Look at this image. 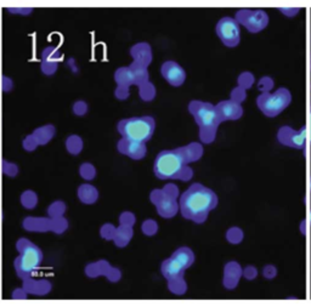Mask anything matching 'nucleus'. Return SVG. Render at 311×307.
<instances>
[{
	"instance_id": "35",
	"label": "nucleus",
	"mask_w": 311,
	"mask_h": 307,
	"mask_svg": "<svg viewBox=\"0 0 311 307\" xmlns=\"http://www.w3.org/2000/svg\"><path fill=\"white\" fill-rule=\"evenodd\" d=\"M54 220V228H52V232L56 233V235H62L66 230L68 228V221L65 217H57Z\"/></svg>"
},
{
	"instance_id": "17",
	"label": "nucleus",
	"mask_w": 311,
	"mask_h": 307,
	"mask_svg": "<svg viewBox=\"0 0 311 307\" xmlns=\"http://www.w3.org/2000/svg\"><path fill=\"white\" fill-rule=\"evenodd\" d=\"M242 267L238 262L230 261L224 267V278L223 285L225 289L233 290L238 285L242 278Z\"/></svg>"
},
{
	"instance_id": "28",
	"label": "nucleus",
	"mask_w": 311,
	"mask_h": 307,
	"mask_svg": "<svg viewBox=\"0 0 311 307\" xmlns=\"http://www.w3.org/2000/svg\"><path fill=\"white\" fill-rule=\"evenodd\" d=\"M66 209H67V206H66L65 202L55 201L54 203L50 204L49 208H47V214H49V217H51V219L63 217Z\"/></svg>"
},
{
	"instance_id": "27",
	"label": "nucleus",
	"mask_w": 311,
	"mask_h": 307,
	"mask_svg": "<svg viewBox=\"0 0 311 307\" xmlns=\"http://www.w3.org/2000/svg\"><path fill=\"white\" fill-rule=\"evenodd\" d=\"M20 202L21 204H22L23 208L32 210V209L36 208L37 204H38V194L31 190L25 191V192L21 194Z\"/></svg>"
},
{
	"instance_id": "44",
	"label": "nucleus",
	"mask_w": 311,
	"mask_h": 307,
	"mask_svg": "<svg viewBox=\"0 0 311 307\" xmlns=\"http://www.w3.org/2000/svg\"><path fill=\"white\" fill-rule=\"evenodd\" d=\"M10 14L16 15H30L33 12V7H9Z\"/></svg>"
},
{
	"instance_id": "50",
	"label": "nucleus",
	"mask_w": 311,
	"mask_h": 307,
	"mask_svg": "<svg viewBox=\"0 0 311 307\" xmlns=\"http://www.w3.org/2000/svg\"><path fill=\"white\" fill-rule=\"evenodd\" d=\"M310 117H311V113H310Z\"/></svg>"
},
{
	"instance_id": "40",
	"label": "nucleus",
	"mask_w": 311,
	"mask_h": 307,
	"mask_svg": "<svg viewBox=\"0 0 311 307\" xmlns=\"http://www.w3.org/2000/svg\"><path fill=\"white\" fill-rule=\"evenodd\" d=\"M273 88V80L270 77H263L258 83V89L262 93H270L271 89Z\"/></svg>"
},
{
	"instance_id": "31",
	"label": "nucleus",
	"mask_w": 311,
	"mask_h": 307,
	"mask_svg": "<svg viewBox=\"0 0 311 307\" xmlns=\"http://www.w3.org/2000/svg\"><path fill=\"white\" fill-rule=\"evenodd\" d=\"M243 231L238 227H231L230 230L226 232V239L231 244H239L243 240Z\"/></svg>"
},
{
	"instance_id": "42",
	"label": "nucleus",
	"mask_w": 311,
	"mask_h": 307,
	"mask_svg": "<svg viewBox=\"0 0 311 307\" xmlns=\"http://www.w3.org/2000/svg\"><path fill=\"white\" fill-rule=\"evenodd\" d=\"M242 277L246 278L247 280H254L258 277V270L254 266H247L246 269L242 270Z\"/></svg>"
},
{
	"instance_id": "16",
	"label": "nucleus",
	"mask_w": 311,
	"mask_h": 307,
	"mask_svg": "<svg viewBox=\"0 0 311 307\" xmlns=\"http://www.w3.org/2000/svg\"><path fill=\"white\" fill-rule=\"evenodd\" d=\"M61 60V52L55 46H47L41 52L40 69L45 75H52L59 68V62Z\"/></svg>"
},
{
	"instance_id": "29",
	"label": "nucleus",
	"mask_w": 311,
	"mask_h": 307,
	"mask_svg": "<svg viewBox=\"0 0 311 307\" xmlns=\"http://www.w3.org/2000/svg\"><path fill=\"white\" fill-rule=\"evenodd\" d=\"M168 289L174 295H184L187 291V284L184 278H179V279L170 280L168 282Z\"/></svg>"
},
{
	"instance_id": "33",
	"label": "nucleus",
	"mask_w": 311,
	"mask_h": 307,
	"mask_svg": "<svg viewBox=\"0 0 311 307\" xmlns=\"http://www.w3.org/2000/svg\"><path fill=\"white\" fill-rule=\"evenodd\" d=\"M253 84H254V77H253L252 73L244 72L238 77V86L244 89V90L252 88Z\"/></svg>"
},
{
	"instance_id": "32",
	"label": "nucleus",
	"mask_w": 311,
	"mask_h": 307,
	"mask_svg": "<svg viewBox=\"0 0 311 307\" xmlns=\"http://www.w3.org/2000/svg\"><path fill=\"white\" fill-rule=\"evenodd\" d=\"M1 169H2V172L9 177L17 176L18 171H20V169H18V167L15 164V163L5 161V159L1 163Z\"/></svg>"
},
{
	"instance_id": "26",
	"label": "nucleus",
	"mask_w": 311,
	"mask_h": 307,
	"mask_svg": "<svg viewBox=\"0 0 311 307\" xmlns=\"http://www.w3.org/2000/svg\"><path fill=\"white\" fill-rule=\"evenodd\" d=\"M84 142L83 138L78 135H71L68 136V138L66 140V148H67L68 153H71L72 156H78L80 154V152L83 151Z\"/></svg>"
},
{
	"instance_id": "14",
	"label": "nucleus",
	"mask_w": 311,
	"mask_h": 307,
	"mask_svg": "<svg viewBox=\"0 0 311 307\" xmlns=\"http://www.w3.org/2000/svg\"><path fill=\"white\" fill-rule=\"evenodd\" d=\"M117 149L120 154L129 157L134 161H141L145 158L147 153L146 143L138 142V141L128 140V138H120L117 143Z\"/></svg>"
},
{
	"instance_id": "41",
	"label": "nucleus",
	"mask_w": 311,
	"mask_h": 307,
	"mask_svg": "<svg viewBox=\"0 0 311 307\" xmlns=\"http://www.w3.org/2000/svg\"><path fill=\"white\" fill-rule=\"evenodd\" d=\"M244 99H246V90H244V89L239 88V86L233 89V93H231V100H233V101L241 103Z\"/></svg>"
},
{
	"instance_id": "30",
	"label": "nucleus",
	"mask_w": 311,
	"mask_h": 307,
	"mask_svg": "<svg viewBox=\"0 0 311 307\" xmlns=\"http://www.w3.org/2000/svg\"><path fill=\"white\" fill-rule=\"evenodd\" d=\"M79 175L86 181H93L96 177V168L91 163H83L79 167Z\"/></svg>"
},
{
	"instance_id": "45",
	"label": "nucleus",
	"mask_w": 311,
	"mask_h": 307,
	"mask_svg": "<svg viewBox=\"0 0 311 307\" xmlns=\"http://www.w3.org/2000/svg\"><path fill=\"white\" fill-rule=\"evenodd\" d=\"M1 88H2V91H5V93L11 91L12 88H14V81H12L11 78L4 75L1 79Z\"/></svg>"
},
{
	"instance_id": "8",
	"label": "nucleus",
	"mask_w": 311,
	"mask_h": 307,
	"mask_svg": "<svg viewBox=\"0 0 311 307\" xmlns=\"http://www.w3.org/2000/svg\"><path fill=\"white\" fill-rule=\"evenodd\" d=\"M234 20L250 33H259L269 25V15L264 10L241 9L236 12Z\"/></svg>"
},
{
	"instance_id": "19",
	"label": "nucleus",
	"mask_w": 311,
	"mask_h": 307,
	"mask_svg": "<svg viewBox=\"0 0 311 307\" xmlns=\"http://www.w3.org/2000/svg\"><path fill=\"white\" fill-rule=\"evenodd\" d=\"M22 288L31 295L44 296L51 291V283L46 279H33V278H26L23 279Z\"/></svg>"
},
{
	"instance_id": "11",
	"label": "nucleus",
	"mask_w": 311,
	"mask_h": 307,
	"mask_svg": "<svg viewBox=\"0 0 311 307\" xmlns=\"http://www.w3.org/2000/svg\"><path fill=\"white\" fill-rule=\"evenodd\" d=\"M85 274L89 278H96L100 275H105L110 282L117 283L122 278V272L116 267H112L106 260H100L97 262L89 264L85 267Z\"/></svg>"
},
{
	"instance_id": "1",
	"label": "nucleus",
	"mask_w": 311,
	"mask_h": 307,
	"mask_svg": "<svg viewBox=\"0 0 311 307\" xmlns=\"http://www.w3.org/2000/svg\"><path fill=\"white\" fill-rule=\"evenodd\" d=\"M203 146L198 142L162 151L156 157L154 171L159 180H180L186 182L194 176V170L189 167L202 158Z\"/></svg>"
},
{
	"instance_id": "39",
	"label": "nucleus",
	"mask_w": 311,
	"mask_h": 307,
	"mask_svg": "<svg viewBox=\"0 0 311 307\" xmlns=\"http://www.w3.org/2000/svg\"><path fill=\"white\" fill-rule=\"evenodd\" d=\"M22 146L25 151L33 152V151H36L37 147H38L39 145H38V142H37L36 137H34V136L31 134V135L26 136L25 140H23V142H22Z\"/></svg>"
},
{
	"instance_id": "9",
	"label": "nucleus",
	"mask_w": 311,
	"mask_h": 307,
	"mask_svg": "<svg viewBox=\"0 0 311 307\" xmlns=\"http://www.w3.org/2000/svg\"><path fill=\"white\" fill-rule=\"evenodd\" d=\"M215 32L223 44L228 48H234L241 41V31L239 25L233 17L226 16L219 20Z\"/></svg>"
},
{
	"instance_id": "2",
	"label": "nucleus",
	"mask_w": 311,
	"mask_h": 307,
	"mask_svg": "<svg viewBox=\"0 0 311 307\" xmlns=\"http://www.w3.org/2000/svg\"><path fill=\"white\" fill-rule=\"evenodd\" d=\"M218 205V197L210 188L201 183H194L181 194L179 201V210L183 217L194 221V224H203L208 215Z\"/></svg>"
},
{
	"instance_id": "7",
	"label": "nucleus",
	"mask_w": 311,
	"mask_h": 307,
	"mask_svg": "<svg viewBox=\"0 0 311 307\" xmlns=\"http://www.w3.org/2000/svg\"><path fill=\"white\" fill-rule=\"evenodd\" d=\"M292 102V94L288 89L280 88L275 93H262L257 99V106L263 114L275 118L281 114Z\"/></svg>"
},
{
	"instance_id": "34",
	"label": "nucleus",
	"mask_w": 311,
	"mask_h": 307,
	"mask_svg": "<svg viewBox=\"0 0 311 307\" xmlns=\"http://www.w3.org/2000/svg\"><path fill=\"white\" fill-rule=\"evenodd\" d=\"M141 230L145 236L151 237V236H155L156 233L158 232V224L155 220H146V221H144V224H142Z\"/></svg>"
},
{
	"instance_id": "49",
	"label": "nucleus",
	"mask_w": 311,
	"mask_h": 307,
	"mask_svg": "<svg viewBox=\"0 0 311 307\" xmlns=\"http://www.w3.org/2000/svg\"><path fill=\"white\" fill-rule=\"evenodd\" d=\"M310 190H311V182H310Z\"/></svg>"
},
{
	"instance_id": "20",
	"label": "nucleus",
	"mask_w": 311,
	"mask_h": 307,
	"mask_svg": "<svg viewBox=\"0 0 311 307\" xmlns=\"http://www.w3.org/2000/svg\"><path fill=\"white\" fill-rule=\"evenodd\" d=\"M130 55L136 64L149 67L152 62V49L147 43H138L130 49Z\"/></svg>"
},
{
	"instance_id": "18",
	"label": "nucleus",
	"mask_w": 311,
	"mask_h": 307,
	"mask_svg": "<svg viewBox=\"0 0 311 307\" xmlns=\"http://www.w3.org/2000/svg\"><path fill=\"white\" fill-rule=\"evenodd\" d=\"M22 227L28 232H52L54 220L51 217H26L22 222Z\"/></svg>"
},
{
	"instance_id": "25",
	"label": "nucleus",
	"mask_w": 311,
	"mask_h": 307,
	"mask_svg": "<svg viewBox=\"0 0 311 307\" xmlns=\"http://www.w3.org/2000/svg\"><path fill=\"white\" fill-rule=\"evenodd\" d=\"M55 134H56V129H55L54 125L47 124L34 130L33 133H32V135L36 137L39 146H44L46 145V143H49L50 141L54 138Z\"/></svg>"
},
{
	"instance_id": "47",
	"label": "nucleus",
	"mask_w": 311,
	"mask_h": 307,
	"mask_svg": "<svg viewBox=\"0 0 311 307\" xmlns=\"http://www.w3.org/2000/svg\"><path fill=\"white\" fill-rule=\"evenodd\" d=\"M278 10L287 17H294L300 11L299 7H280Z\"/></svg>"
},
{
	"instance_id": "15",
	"label": "nucleus",
	"mask_w": 311,
	"mask_h": 307,
	"mask_svg": "<svg viewBox=\"0 0 311 307\" xmlns=\"http://www.w3.org/2000/svg\"><path fill=\"white\" fill-rule=\"evenodd\" d=\"M218 118L220 123L226 122V120H237L243 115V108L241 103L234 102L233 100H225L221 101L215 106Z\"/></svg>"
},
{
	"instance_id": "46",
	"label": "nucleus",
	"mask_w": 311,
	"mask_h": 307,
	"mask_svg": "<svg viewBox=\"0 0 311 307\" xmlns=\"http://www.w3.org/2000/svg\"><path fill=\"white\" fill-rule=\"evenodd\" d=\"M27 291L23 288H17V289L12 291V299L14 300H25V299H27Z\"/></svg>"
},
{
	"instance_id": "38",
	"label": "nucleus",
	"mask_w": 311,
	"mask_h": 307,
	"mask_svg": "<svg viewBox=\"0 0 311 307\" xmlns=\"http://www.w3.org/2000/svg\"><path fill=\"white\" fill-rule=\"evenodd\" d=\"M72 109H73V113H75L76 115H78V117H83V115H85L86 113H88L89 106L85 101H77L73 103Z\"/></svg>"
},
{
	"instance_id": "43",
	"label": "nucleus",
	"mask_w": 311,
	"mask_h": 307,
	"mask_svg": "<svg viewBox=\"0 0 311 307\" xmlns=\"http://www.w3.org/2000/svg\"><path fill=\"white\" fill-rule=\"evenodd\" d=\"M263 275L265 279H273L277 275V269L273 265H268L263 269Z\"/></svg>"
},
{
	"instance_id": "4",
	"label": "nucleus",
	"mask_w": 311,
	"mask_h": 307,
	"mask_svg": "<svg viewBox=\"0 0 311 307\" xmlns=\"http://www.w3.org/2000/svg\"><path fill=\"white\" fill-rule=\"evenodd\" d=\"M16 249L20 253L18 258H16L14 266L16 274L21 279H26L34 274V272L39 269L43 262V251L26 238H21L16 243Z\"/></svg>"
},
{
	"instance_id": "10",
	"label": "nucleus",
	"mask_w": 311,
	"mask_h": 307,
	"mask_svg": "<svg viewBox=\"0 0 311 307\" xmlns=\"http://www.w3.org/2000/svg\"><path fill=\"white\" fill-rule=\"evenodd\" d=\"M277 141L281 145L291 148L303 149L307 142V128L294 130L291 127H282L277 131Z\"/></svg>"
},
{
	"instance_id": "36",
	"label": "nucleus",
	"mask_w": 311,
	"mask_h": 307,
	"mask_svg": "<svg viewBox=\"0 0 311 307\" xmlns=\"http://www.w3.org/2000/svg\"><path fill=\"white\" fill-rule=\"evenodd\" d=\"M136 222V217L133 212L124 211L120 214L119 216V225H124V226L133 227Z\"/></svg>"
},
{
	"instance_id": "21",
	"label": "nucleus",
	"mask_w": 311,
	"mask_h": 307,
	"mask_svg": "<svg viewBox=\"0 0 311 307\" xmlns=\"http://www.w3.org/2000/svg\"><path fill=\"white\" fill-rule=\"evenodd\" d=\"M185 271L186 270H184L173 258L164 260L162 262V265H160V272H162L163 277L167 279V282L179 279V278H184Z\"/></svg>"
},
{
	"instance_id": "37",
	"label": "nucleus",
	"mask_w": 311,
	"mask_h": 307,
	"mask_svg": "<svg viewBox=\"0 0 311 307\" xmlns=\"http://www.w3.org/2000/svg\"><path fill=\"white\" fill-rule=\"evenodd\" d=\"M116 232V226H113L112 224H105L104 226L100 230V236H101L104 239L106 240H112L115 237Z\"/></svg>"
},
{
	"instance_id": "23",
	"label": "nucleus",
	"mask_w": 311,
	"mask_h": 307,
	"mask_svg": "<svg viewBox=\"0 0 311 307\" xmlns=\"http://www.w3.org/2000/svg\"><path fill=\"white\" fill-rule=\"evenodd\" d=\"M170 258H173L174 260H175V261L178 262V264L180 265L184 270L190 269L194 262V251H192L190 248H187V246H183V248L176 249Z\"/></svg>"
},
{
	"instance_id": "5",
	"label": "nucleus",
	"mask_w": 311,
	"mask_h": 307,
	"mask_svg": "<svg viewBox=\"0 0 311 307\" xmlns=\"http://www.w3.org/2000/svg\"><path fill=\"white\" fill-rule=\"evenodd\" d=\"M156 122L152 117H133L118 123L117 130L123 138L146 143L154 136Z\"/></svg>"
},
{
	"instance_id": "22",
	"label": "nucleus",
	"mask_w": 311,
	"mask_h": 307,
	"mask_svg": "<svg viewBox=\"0 0 311 307\" xmlns=\"http://www.w3.org/2000/svg\"><path fill=\"white\" fill-rule=\"evenodd\" d=\"M77 196L81 203L86 204V205H91V204L96 203L97 199H99V191L93 185L83 183V185L78 187Z\"/></svg>"
},
{
	"instance_id": "13",
	"label": "nucleus",
	"mask_w": 311,
	"mask_h": 307,
	"mask_svg": "<svg viewBox=\"0 0 311 307\" xmlns=\"http://www.w3.org/2000/svg\"><path fill=\"white\" fill-rule=\"evenodd\" d=\"M160 73H162L163 78L171 86H175V88H179V86L183 85L186 80V72L175 61H165L162 65V67H160Z\"/></svg>"
},
{
	"instance_id": "12",
	"label": "nucleus",
	"mask_w": 311,
	"mask_h": 307,
	"mask_svg": "<svg viewBox=\"0 0 311 307\" xmlns=\"http://www.w3.org/2000/svg\"><path fill=\"white\" fill-rule=\"evenodd\" d=\"M115 80L117 83V89L115 95L118 100H126L129 97V89L131 85H135V79L131 69L128 67H120L116 70Z\"/></svg>"
},
{
	"instance_id": "6",
	"label": "nucleus",
	"mask_w": 311,
	"mask_h": 307,
	"mask_svg": "<svg viewBox=\"0 0 311 307\" xmlns=\"http://www.w3.org/2000/svg\"><path fill=\"white\" fill-rule=\"evenodd\" d=\"M179 188L168 183L162 190H154L150 193V201L155 204L157 214L163 219H171L179 212Z\"/></svg>"
},
{
	"instance_id": "24",
	"label": "nucleus",
	"mask_w": 311,
	"mask_h": 307,
	"mask_svg": "<svg viewBox=\"0 0 311 307\" xmlns=\"http://www.w3.org/2000/svg\"><path fill=\"white\" fill-rule=\"evenodd\" d=\"M133 236H134L133 227L119 225V227H116L115 237H113L112 240L115 242L116 246H118V248H125V246L130 243Z\"/></svg>"
},
{
	"instance_id": "48",
	"label": "nucleus",
	"mask_w": 311,
	"mask_h": 307,
	"mask_svg": "<svg viewBox=\"0 0 311 307\" xmlns=\"http://www.w3.org/2000/svg\"><path fill=\"white\" fill-rule=\"evenodd\" d=\"M305 224H307V222H305V220H304V221H302V225H300V231H302V235H305V233H307V231H305Z\"/></svg>"
},
{
	"instance_id": "3",
	"label": "nucleus",
	"mask_w": 311,
	"mask_h": 307,
	"mask_svg": "<svg viewBox=\"0 0 311 307\" xmlns=\"http://www.w3.org/2000/svg\"><path fill=\"white\" fill-rule=\"evenodd\" d=\"M189 112L194 115V120L198 125L201 142L205 143V145L214 142L218 128L221 124L214 104H212L210 102L194 100L189 103Z\"/></svg>"
}]
</instances>
